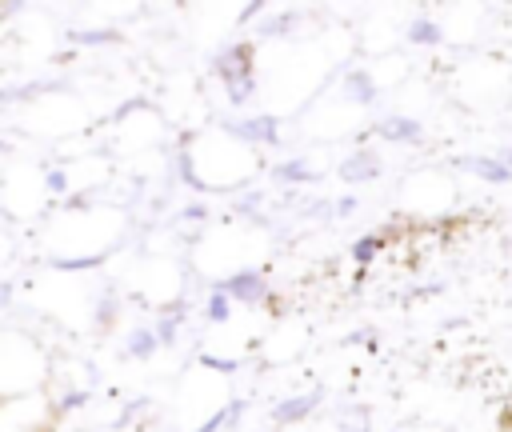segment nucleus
Here are the masks:
<instances>
[{"mask_svg": "<svg viewBox=\"0 0 512 432\" xmlns=\"http://www.w3.org/2000/svg\"><path fill=\"white\" fill-rule=\"evenodd\" d=\"M212 68L224 80V96L232 104H248L256 96V44L236 40V44L220 48L216 60H212Z\"/></svg>", "mask_w": 512, "mask_h": 432, "instance_id": "f257e3e1", "label": "nucleus"}, {"mask_svg": "<svg viewBox=\"0 0 512 432\" xmlns=\"http://www.w3.org/2000/svg\"><path fill=\"white\" fill-rule=\"evenodd\" d=\"M212 292H224V296L236 300V304H264V300H268V280H264L260 268H240V272L216 280Z\"/></svg>", "mask_w": 512, "mask_h": 432, "instance_id": "f03ea898", "label": "nucleus"}, {"mask_svg": "<svg viewBox=\"0 0 512 432\" xmlns=\"http://www.w3.org/2000/svg\"><path fill=\"white\" fill-rule=\"evenodd\" d=\"M224 132L228 136H240L248 144H264V148H276L280 144V120L276 116H240V120H228Z\"/></svg>", "mask_w": 512, "mask_h": 432, "instance_id": "7ed1b4c3", "label": "nucleus"}, {"mask_svg": "<svg viewBox=\"0 0 512 432\" xmlns=\"http://www.w3.org/2000/svg\"><path fill=\"white\" fill-rule=\"evenodd\" d=\"M380 176V156L372 148H356L344 164H340V180L344 184H368Z\"/></svg>", "mask_w": 512, "mask_h": 432, "instance_id": "20e7f679", "label": "nucleus"}, {"mask_svg": "<svg viewBox=\"0 0 512 432\" xmlns=\"http://www.w3.org/2000/svg\"><path fill=\"white\" fill-rule=\"evenodd\" d=\"M376 136H384L388 144H416L424 136V124L416 116H384L376 120Z\"/></svg>", "mask_w": 512, "mask_h": 432, "instance_id": "39448f33", "label": "nucleus"}, {"mask_svg": "<svg viewBox=\"0 0 512 432\" xmlns=\"http://www.w3.org/2000/svg\"><path fill=\"white\" fill-rule=\"evenodd\" d=\"M320 404V392H300V396H284L276 408H272V420L276 424H296L304 416H312Z\"/></svg>", "mask_w": 512, "mask_h": 432, "instance_id": "423d86ee", "label": "nucleus"}, {"mask_svg": "<svg viewBox=\"0 0 512 432\" xmlns=\"http://www.w3.org/2000/svg\"><path fill=\"white\" fill-rule=\"evenodd\" d=\"M340 92L352 100V104H376V96H380V84L364 72V68H348L344 72V84H340Z\"/></svg>", "mask_w": 512, "mask_h": 432, "instance_id": "0eeeda50", "label": "nucleus"}, {"mask_svg": "<svg viewBox=\"0 0 512 432\" xmlns=\"http://www.w3.org/2000/svg\"><path fill=\"white\" fill-rule=\"evenodd\" d=\"M472 176H480V180H488V184H512V168L500 160V156H468V160H460Z\"/></svg>", "mask_w": 512, "mask_h": 432, "instance_id": "6e6552de", "label": "nucleus"}, {"mask_svg": "<svg viewBox=\"0 0 512 432\" xmlns=\"http://www.w3.org/2000/svg\"><path fill=\"white\" fill-rule=\"evenodd\" d=\"M156 348H164V344H160V336H156V328H132L120 352H124V356H132V360H148Z\"/></svg>", "mask_w": 512, "mask_h": 432, "instance_id": "1a4fd4ad", "label": "nucleus"}, {"mask_svg": "<svg viewBox=\"0 0 512 432\" xmlns=\"http://www.w3.org/2000/svg\"><path fill=\"white\" fill-rule=\"evenodd\" d=\"M408 40H412L416 48H436V44L444 40V28H440L432 16H412V20H408Z\"/></svg>", "mask_w": 512, "mask_h": 432, "instance_id": "9d476101", "label": "nucleus"}, {"mask_svg": "<svg viewBox=\"0 0 512 432\" xmlns=\"http://www.w3.org/2000/svg\"><path fill=\"white\" fill-rule=\"evenodd\" d=\"M272 180H280V184H312V180H320V176H316V168H312L308 160L292 156V160H284V164L272 168Z\"/></svg>", "mask_w": 512, "mask_h": 432, "instance_id": "9b49d317", "label": "nucleus"}, {"mask_svg": "<svg viewBox=\"0 0 512 432\" xmlns=\"http://www.w3.org/2000/svg\"><path fill=\"white\" fill-rule=\"evenodd\" d=\"M240 416H244V400H232V404L216 408V412H212V416H208V420H204L196 432H220V428H232Z\"/></svg>", "mask_w": 512, "mask_h": 432, "instance_id": "f8f14e48", "label": "nucleus"}, {"mask_svg": "<svg viewBox=\"0 0 512 432\" xmlns=\"http://www.w3.org/2000/svg\"><path fill=\"white\" fill-rule=\"evenodd\" d=\"M296 20H300V12H280V16H272V20H260V24H256V36H284V32L296 28Z\"/></svg>", "mask_w": 512, "mask_h": 432, "instance_id": "ddd939ff", "label": "nucleus"}, {"mask_svg": "<svg viewBox=\"0 0 512 432\" xmlns=\"http://www.w3.org/2000/svg\"><path fill=\"white\" fill-rule=\"evenodd\" d=\"M380 248H384V236H380V232H368V236H360V240L352 244V260L364 268V264H368V260H372Z\"/></svg>", "mask_w": 512, "mask_h": 432, "instance_id": "4468645a", "label": "nucleus"}, {"mask_svg": "<svg viewBox=\"0 0 512 432\" xmlns=\"http://www.w3.org/2000/svg\"><path fill=\"white\" fill-rule=\"evenodd\" d=\"M232 304H236V300H228L224 292H212L208 304H204V316H208L212 324H228V320H232Z\"/></svg>", "mask_w": 512, "mask_h": 432, "instance_id": "2eb2a0df", "label": "nucleus"}, {"mask_svg": "<svg viewBox=\"0 0 512 432\" xmlns=\"http://www.w3.org/2000/svg\"><path fill=\"white\" fill-rule=\"evenodd\" d=\"M180 320H184V312L180 308H168L160 320H156V336H160V344L168 348V344H176V328H180Z\"/></svg>", "mask_w": 512, "mask_h": 432, "instance_id": "dca6fc26", "label": "nucleus"}, {"mask_svg": "<svg viewBox=\"0 0 512 432\" xmlns=\"http://www.w3.org/2000/svg\"><path fill=\"white\" fill-rule=\"evenodd\" d=\"M72 40L76 44H116L120 36H116V28H80V32H72Z\"/></svg>", "mask_w": 512, "mask_h": 432, "instance_id": "f3484780", "label": "nucleus"}, {"mask_svg": "<svg viewBox=\"0 0 512 432\" xmlns=\"http://www.w3.org/2000/svg\"><path fill=\"white\" fill-rule=\"evenodd\" d=\"M104 256H76V260H52V268L60 272H84V268H96Z\"/></svg>", "mask_w": 512, "mask_h": 432, "instance_id": "a211bd4d", "label": "nucleus"}, {"mask_svg": "<svg viewBox=\"0 0 512 432\" xmlns=\"http://www.w3.org/2000/svg\"><path fill=\"white\" fill-rule=\"evenodd\" d=\"M200 364H204V368H216V372H224V376L240 368V360H236V356H212V352H204V356H200Z\"/></svg>", "mask_w": 512, "mask_h": 432, "instance_id": "6ab92c4d", "label": "nucleus"}, {"mask_svg": "<svg viewBox=\"0 0 512 432\" xmlns=\"http://www.w3.org/2000/svg\"><path fill=\"white\" fill-rule=\"evenodd\" d=\"M148 404H152V400H144V396H136V400H128V404H124V412H120V420H116V424H128V420H136V416H140V412H144V408H148Z\"/></svg>", "mask_w": 512, "mask_h": 432, "instance_id": "aec40b11", "label": "nucleus"}, {"mask_svg": "<svg viewBox=\"0 0 512 432\" xmlns=\"http://www.w3.org/2000/svg\"><path fill=\"white\" fill-rule=\"evenodd\" d=\"M44 184H48V192H68V172H60V168H52L48 176H44Z\"/></svg>", "mask_w": 512, "mask_h": 432, "instance_id": "412c9836", "label": "nucleus"}, {"mask_svg": "<svg viewBox=\"0 0 512 432\" xmlns=\"http://www.w3.org/2000/svg\"><path fill=\"white\" fill-rule=\"evenodd\" d=\"M236 212H240V216H256V212H260V192H248V196L236 204Z\"/></svg>", "mask_w": 512, "mask_h": 432, "instance_id": "4be33fe9", "label": "nucleus"}, {"mask_svg": "<svg viewBox=\"0 0 512 432\" xmlns=\"http://www.w3.org/2000/svg\"><path fill=\"white\" fill-rule=\"evenodd\" d=\"M84 400H88V392H68V396H60L56 408H60V412H72V408H80Z\"/></svg>", "mask_w": 512, "mask_h": 432, "instance_id": "5701e85b", "label": "nucleus"}, {"mask_svg": "<svg viewBox=\"0 0 512 432\" xmlns=\"http://www.w3.org/2000/svg\"><path fill=\"white\" fill-rule=\"evenodd\" d=\"M356 208H360V200H356V196H340V200H336V216H352Z\"/></svg>", "mask_w": 512, "mask_h": 432, "instance_id": "b1692460", "label": "nucleus"}, {"mask_svg": "<svg viewBox=\"0 0 512 432\" xmlns=\"http://www.w3.org/2000/svg\"><path fill=\"white\" fill-rule=\"evenodd\" d=\"M204 216H208V208H204V204H200V200H196V204H188V208H184V220H192V224H200V220H204Z\"/></svg>", "mask_w": 512, "mask_h": 432, "instance_id": "393cba45", "label": "nucleus"}, {"mask_svg": "<svg viewBox=\"0 0 512 432\" xmlns=\"http://www.w3.org/2000/svg\"><path fill=\"white\" fill-rule=\"evenodd\" d=\"M260 12H264L260 0H256V4H244V8H240V20H252V16H260Z\"/></svg>", "mask_w": 512, "mask_h": 432, "instance_id": "a878e982", "label": "nucleus"}, {"mask_svg": "<svg viewBox=\"0 0 512 432\" xmlns=\"http://www.w3.org/2000/svg\"><path fill=\"white\" fill-rule=\"evenodd\" d=\"M496 156H500V160H504V164H508V168H512V148H500V152H496Z\"/></svg>", "mask_w": 512, "mask_h": 432, "instance_id": "bb28decb", "label": "nucleus"}]
</instances>
